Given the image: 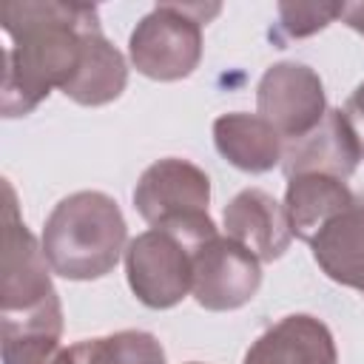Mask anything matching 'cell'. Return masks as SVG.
<instances>
[{
  "instance_id": "e0dca14e",
  "label": "cell",
  "mask_w": 364,
  "mask_h": 364,
  "mask_svg": "<svg viewBox=\"0 0 364 364\" xmlns=\"http://www.w3.org/2000/svg\"><path fill=\"white\" fill-rule=\"evenodd\" d=\"M3 364H74V355L54 336H3Z\"/></svg>"
},
{
  "instance_id": "7c38bea8",
  "label": "cell",
  "mask_w": 364,
  "mask_h": 364,
  "mask_svg": "<svg viewBox=\"0 0 364 364\" xmlns=\"http://www.w3.org/2000/svg\"><path fill=\"white\" fill-rule=\"evenodd\" d=\"M310 250L327 279L364 293V193L310 239Z\"/></svg>"
},
{
  "instance_id": "52a82bcc",
  "label": "cell",
  "mask_w": 364,
  "mask_h": 364,
  "mask_svg": "<svg viewBox=\"0 0 364 364\" xmlns=\"http://www.w3.org/2000/svg\"><path fill=\"white\" fill-rule=\"evenodd\" d=\"M256 108L284 142H293L310 134L327 114L321 77L304 63H273L256 85Z\"/></svg>"
},
{
  "instance_id": "9c48e42d",
  "label": "cell",
  "mask_w": 364,
  "mask_h": 364,
  "mask_svg": "<svg viewBox=\"0 0 364 364\" xmlns=\"http://www.w3.org/2000/svg\"><path fill=\"white\" fill-rule=\"evenodd\" d=\"M225 233L247 247L259 262H276L293 242V230L284 213L267 191L245 188L225 205Z\"/></svg>"
},
{
  "instance_id": "30bf717a",
  "label": "cell",
  "mask_w": 364,
  "mask_h": 364,
  "mask_svg": "<svg viewBox=\"0 0 364 364\" xmlns=\"http://www.w3.org/2000/svg\"><path fill=\"white\" fill-rule=\"evenodd\" d=\"M361 162L358 145L347 128L341 108H327L324 119L304 136L284 142L282 171L284 176L296 173H330L350 179Z\"/></svg>"
},
{
  "instance_id": "ac0fdd59",
  "label": "cell",
  "mask_w": 364,
  "mask_h": 364,
  "mask_svg": "<svg viewBox=\"0 0 364 364\" xmlns=\"http://www.w3.org/2000/svg\"><path fill=\"white\" fill-rule=\"evenodd\" d=\"M341 3H279L282 28L290 37H310L338 17Z\"/></svg>"
},
{
  "instance_id": "8992f818",
  "label": "cell",
  "mask_w": 364,
  "mask_h": 364,
  "mask_svg": "<svg viewBox=\"0 0 364 364\" xmlns=\"http://www.w3.org/2000/svg\"><path fill=\"white\" fill-rule=\"evenodd\" d=\"M196 245L182 236L151 228L125 247V276L131 293L151 310L176 307L193 287Z\"/></svg>"
},
{
  "instance_id": "44dd1931",
  "label": "cell",
  "mask_w": 364,
  "mask_h": 364,
  "mask_svg": "<svg viewBox=\"0 0 364 364\" xmlns=\"http://www.w3.org/2000/svg\"><path fill=\"white\" fill-rule=\"evenodd\" d=\"M188 364H202V361H188Z\"/></svg>"
},
{
  "instance_id": "5bb4252c",
  "label": "cell",
  "mask_w": 364,
  "mask_h": 364,
  "mask_svg": "<svg viewBox=\"0 0 364 364\" xmlns=\"http://www.w3.org/2000/svg\"><path fill=\"white\" fill-rule=\"evenodd\" d=\"M353 191L344 179L330 173H296L287 176L284 191V213L296 239L307 242L353 202Z\"/></svg>"
},
{
  "instance_id": "9a60e30c",
  "label": "cell",
  "mask_w": 364,
  "mask_h": 364,
  "mask_svg": "<svg viewBox=\"0 0 364 364\" xmlns=\"http://www.w3.org/2000/svg\"><path fill=\"white\" fill-rule=\"evenodd\" d=\"M128 85V63L125 57L108 43L102 28L85 34L82 60L74 77L63 85V94L80 105H108L114 102Z\"/></svg>"
},
{
  "instance_id": "d6986e66",
  "label": "cell",
  "mask_w": 364,
  "mask_h": 364,
  "mask_svg": "<svg viewBox=\"0 0 364 364\" xmlns=\"http://www.w3.org/2000/svg\"><path fill=\"white\" fill-rule=\"evenodd\" d=\"M341 114H344L347 128H350V134H353V139H355V145H358V154H361V159H364V82L347 97Z\"/></svg>"
},
{
  "instance_id": "4fadbf2b",
  "label": "cell",
  "mask_w": 364,
  "mask_h": 364,
  "mask_svg": "<svg viewBox=\"0 0 364 364\" xmlns=\"http://www.w3.org/2000/svg\"><path fill=\"white\" fill-rule=\"evenodd\" d=\"M213 142H216V151L233 168L247 173L273 171L284 154V139L276 134V128L259 114H245V111L216 117Z\"/></svg>"
},
{
  "instance_id": "2e32d148",
  "label": "cell",
  "mask_w": 364,
  "mask_h": 364,
  "mask_svg": "<svg viewBox=\"0 0 364 364\" xmlns=\"http://www.w3.org/2000/svg\"><path fill=\"white\" fill-rule=\"evenodd\" d=\"M74 364H165V350L154 333L119 330L71 344Z\"/></svg>"
},
{
  "instance_id": "3957f363",
  "label": "cell",
  "mask_w": 364,
  "mask_h": 364,
  "mask_svg": "<svg viewBox=\"0 0 364 364\" xmlns=\"http://www.w3.org/2000/svg\"><path fill=\"white\" fill-rule=\"evenodd\" d=\"M6 250L0 330L3 336H63V307L51 284L43 245L23 225L14 188L6 182Z\"/></svg>"
},
{
  "instance_id": "7a4b0ae2",
  "label": "cell",
  "mask_w": 364,
  "mask_h": 364,
  "mask_svg": "<svg viewBox=\"0 0 364 364\" xmlns=\"http://www.w3.org/2000/svg\"><path fill=\"white\" fill-rule=\"evenodd\" d=\"M128 239L119 205L102 191H77L54 205L43 225V253L51 273L71 282L108 276Z\"/></svg>"
},
{
  "instance_id": "8fae6325",
  "label": "cell",
  "mask_w": 364,
  "mask_h": 364,
  "mask_svg": "<svg viewBox=\"0 0 364 364\" xmlns=\"http://www.w3.org/2000/svg\"><path fill=\"white\" fill-rule=\"evenodd\" d=\"M242 364H338L330 327L307 313H293L267 327Z\"/></svg>"
},
{
  "instance_id": "6da1fadb",
  "label": "cell",
  "mask_w": 364,
  "mask_h": 364,
  "mask_svg": "<svg viewBox=\"0 0 364 364\" xmlns=\"http://www.w3.org/2000/svg\"><path fill=\"white\" fill-rule=\"evenodd\" d=\"M0 23L9 34L3 60V117L31 114L51 88L74 77L85 34L100 28V11L91 3L71 0H20L0 6Z\"/></svg>"
},
{
  "instance_id": "ba28073f",
  "label": "cell",
  "mask_w": 364,
  "mask_h": 364,
  "mask_svg": "<svg viewBox=\"0 0 364 364\" xmlns=\"http://www.w3.org/2000/svg\"><path fill=\"white\" fill-rule=\"evenodd\" d=\"M262 284L259 259L230 236L205 239L193 250V299L199 307L225 313L245 307Z\"/></svg>"
},
{
  "instance_id": "277c9868",
  "label": "cell",
  "mask_w": 364,
  "mask_h": 364,
  "mask_svg": "<svg viewBox=\"0 0 364 364\" xmlns=\"http://www.w3.org/2000/svg\"><path fill=\"white\" fill-rule=\"evenodd\" d=\"M208 205V173L179 156H165L148 165L134 188V208L151 228L171 230L196 247L216 236Z\"/></svg>"
},
{
  "instance_id": "ffe728a7",
  "label": "cell",
  "mask_w": 364,
  "mask_h": 364,
  "mask_svg": "<svg viewBox=\"0 0 364 364\" xmlns=\"http://www.w3.org/2000/svg\"><path fill=\"white\" fill-rule=\"evenodd\" d=\"M338 17H341L353 31H358V34L364 37V3H341Z\"/></svg>"
},
{
  "instance_id": "5b68a950",
  "label": "cell",
  "mask_w": 364,
  "mask_h": 364,
  "mask_svg": "<svg viewBox=\"0 0 364 364\" xmlns=\"http://www.w3.org/2000/svg\"><path fill=\"white\" fill-rule=\"evenodd\" d=\"M219 14V6L205 3H159L131 31V65L159 82L185 80L202 60V26Z\"/></svg>"
}]
</instances>
